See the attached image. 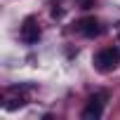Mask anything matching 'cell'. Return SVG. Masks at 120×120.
I'll list each match as a JSON object with an SVG mask.
<instances>
[{"instance_id": "1", "label": "cell", "mask_w": 120, "mask_h": 120, "mask_svg": "<svg viewBox=\"0 0 120 120\" xmlns=\"http://www.w3.org/2000/svg\"><path fill=\"white\" fill-rule=\"evenodd\" d=\"M118 64H120V49H118V47H104V49H99V52L94 54V66H97V71H101V73L113 71Z\"/></svg>"}, {"instance_id": "2", "label": "cell", "mask_w": 120, "mask_h": 120, "mask_svg": "<svg viewBox=\"0 0 120 120\" xmlns=\"http://www.w3.org/2000/svg\"><path fill=\"white\" fill-rule=\"evenodd\" d=\"M106 99H108V94H106V92H97V94H94V97L90 99L87 108L82 111V120H97V118H101Z\"/></svg>"}, {"instance_id": "3", "label": "cell", "mask_w": 120, "mask_h": 120, "mask_svg": "<svg viewBox=\"0 0 120 120\" xmlns=\"http://www.w3.org/2000/svg\"><path fill=\"white\" fill-rule=\"evenodd\" d=\"M19 38H21L26 45H33V42L40 40V26H38V21H35L33 17L24 19V24H21V28H19Z\"/></svg>"}, {"instance_id": "4", "label": "cell", "mask_w": 120, "mask_h": 120, "mask_svg": "<svg viewBox=\"0 0 120 120\" xmlns=\"http://www.w3.org/2000/svg\"><path fill=\"white\" fill-rule=\"evenodd\" d=\"M75 31H78L80 35H85V38H94V35L101 33L99 21H97L94 17H85V19H80V21L75 24Z\"/></svg>"}]
</instances>
